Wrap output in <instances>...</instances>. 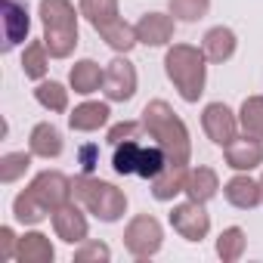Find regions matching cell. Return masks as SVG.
Wrapping results in <instances>:
<instances>
[{
  "instance_id": "obj_1",
  "label": "cell",
  "mask_w": 263,
  "mask_h": 263,
  "mask_svg": "<svg viewBox=\"0 0 263 263\" xmlns=\"http://www.w3.org/2000/svg\"><path fill=\"white\" fill-rule=\"evenodd\" d=\"M143 130L167 152V161H174V164H189V158H192L189 130H186L183 118H180L164 99H152V102L143 108Z\"/></svg>"
},
{
  "instance_id": "obj_2",
  "label": "cell",
  "mask_w": 263,
  "mask_h": 263,
  "mask_svg": "<svg viewBox=\"0 0 263 263\" xmlns=\"http://www.w3.org/2000/svg\"><path fill=\"white\" fill-rule=\"evenodd\" d=\"M204 62H208L204 53L192 44H174L164 56V71L186 102H198V96L204 93V84H208Z\"/></svg>"
},
{
  "instance_id": "obj_3",
  "label": "cell",
  "mask_w": 263,
  "mask_h": 263,
  "mask_svg": "<svg viewBox=\"0 0 263 263\" xmlns=\"http://www.w3.org/2000/svg\"><path fill=\"white\" fill-rule=\"evenodd\" d=\"M44 44L53 59H68L78 47V13L71 0H41Z\"/></svg>"
},
{
  "instance_id": "obj_4",
  "label": "cell",
  "mask_w": 263,
  "mask_h": 263,
  "mask_svg": "<svg viewBox=\"0 0 263 263\" xmlns=\"http://www.w3.org/2000/svg\"><path fill=\"white\" fill-rule=\"evenodd\" d=\"M71 189H74V201H81L102 223H118L124 217V211H127V195L115 183L96 180L93 174L74 177L71 180Z\"/></svg>"
},
{
  "instance_id": "obj_5",
  "label": "cell",
  "mask_w": 263,
  "mask_h": 263,
  "mask_svg": "<svg viewBox=\"0 0 263 263\" xmlns=\"http://www.w3.org/2000/svg\"><path fill=\"white\" fill-rule=\"evenodd\" d=\"M164 245V229L152 214H137L124 229V248L130 251V257L137 260H149L161 251Z\"/></svg>"
},
{
  "instance_id": "obj_6",
  "label": "cell",
  "mask_w": 263,
  "mask_h": 263,
  "mask_svg": "<svg viewBox=\"0 0 263 263\" xmlns=\"http://www.w3.org/2000/svg\"><path fill=\"white\" fill-rule=\"evenodd\" d=\"M31 192H34V198L53 214V211H59L62 204H68L71 198H74V189H71V180L65 177V174H59V171H41L34 180H31V186H28Z\"/></svg>"
},
{
  "instance_id": "obj_7",
  "label": "cell",
  "mask_w": 263,
  "mask_h": 263,
  "mask_svg": "<svg viewBox=\"0 0 263 263\" xmlns=\"http://www.w3.org/2000/svg\"><path fill=\"white\" fill-rule=\"evenodd\" d=\"M102 93L111 99V102H127V99H134L137 93V68L134 62L124 56L111 59L105 65V78H102Z\"/></svg>"
},
{
  "instance_id": "obj_8",
  "label": "cell",
  "mask_w": 263,
  "mask_h": 263,
  "mask_svg": "<svg viewBox=\"0 0 263 263\" xmlns=\"http://www.w3.org/2000/svg\"><path fill=\"white\" fill-rule=\"evenodd\" d=\"M171 226L186 238V241H201V238H208V232H211V217H208V211H204V204H198V201H183V204H174V211H171Z\"/></svg>"
},
{
  "instance_id": "obj_9",
  "label": "cell",
  "mask_w": 263,
  "mask_h": 263,
  "mask_svg": "<svg viewBox=\"0 0 263 263\" xmlns=\"http://www.w3.org/2000/svg\"><path fill=\"white\" fill-rule=\"evenodd\" d=\"M201 127H204V134H208L211 143L229 146V143L235 140V134H238V118L232 115L229 105L211 102V105H204V111H201Z\"/></svg>"
},
{
  "instance_id": "obj_10",
  "label": "cell",
  "mask_w": 263,
  "mask_h": 263,
  "mask_svg": "<svg viewBox=\"0 0 263 263\" xmlns=\"http://www.w3.org/2000/svg\"><path fill=\"white\" fill-rule=\"evenodd\" d=\"M4 25H7V34H4V53L16 50L28 31H31V19H28V4L25 0H4Z\"/></svg>"
},
{
  "instance_id": "obj_11",
  "label": "cell",
  "mask_w": 263,
  "mask_h": 263,
  "mask_svg": "<svg viewBox=\"0 0 263 263\" xmlns=\"http://www.w3.org/2000/svg\"><path fill=\"white\" fill-rule=\"evenodd\" d=\"M53 229H56V235L65 241V245H81V241H87V232H90V226H87V217L81 214V208L78 204H62L59 211H53Z\"/></svg>"
},
{
  "instance_id": "obj_12",
  "label": "cell",
  "mask_w": 263,
  "mask_h": 263,
  "mask_svg": "<svg viewBox=\"0 0 263 263\" xmlns=\"http://www.w3.org/2000/svg\"><path fill=\"white\" fill-rule=\"evenodd\" d=\"M223 155H226V164L232 171H254L263 164V143L254 140V137H235L229 146H223Z\"/></svg>"
},
{
  "instance_id": "obj_13",
  "label": "cell",
  "mask_w": 263,
  "mask_h": 263,
  "mask_svg": "<svg viewBox=\"0 0 263 263\" xmlns=\"http://www.w3.org/2000/svg\"><path fill=\"white\" fill-rule=\"evenodd\" d=\"M137 37H140V44H146V47H164V44H171V37H174V16L146 13V16L137 22Z\"/></svg>"
},
{
  "instance_id": "obj_14",
  "label": "cell",
  "mask_w": 263,
  "mask_h": 263,
  "mask_svg": "<svg viewBox=\"0 0 263 263\" xmlns=\"http://www.w3.org/2000/svg\"><path fill=\"white\" fill-rule=\"evenodd\" d=\"M223 195H226V201H229L232 208H238V211H251V208L263 204L260 183H257V180H251L248 174H238V177H232V180L223 186Z\"/></svg>"
},
{
  "instance_id": "obj_15",
  "label": "cell",
  "mask_w": 263,
  "mask_h": 263,
  "mask_svg": "<svg viewBox=\"0 0 263 263\" xmlns=\"http://www.w3.org/2000/svg\"><path fill=\"white\" fill-rule=\"evenodd\" d=\"M28 149H31V155H37V158H59L62 149H65L62 130H59L56 124H50V121L34 124L31 140H28Z\"/></svg>"
},
{
  "instance_id": "obj_16",
  "label": "cell",
  "mask_w": 263,
  "mask_h": 263,
  "mask_svg": "<svg viewBox=\"0 0 263 263\" xmlns=\"http://www.w3.org/2000/svg\"><path fill=\"white\" fill-rule=\"evenodd\" d=\"M235 47H238L235 31L226 28V25L211 28V31L204 34V41H201V53H204L208 62H229V59L235 56Z\"/></svg>"
},
{
  "instance_id": "obj_17",
  "label": "cell",
  "mask_w": 263,
  "mask_h": 263,
  "mask_svg": "<svg viewBox=\"0 0 263 263\" xmlns=\"http://www.w3.org/2000/svg\"><path fill=\"white\" fill-rule=\"evenodd\" d=\"M186 177H189V167L186 164L167 161V167L152 180V195L158 201H174L180 192H186Z\"/></svg>"
},
{
  "instance_id": "obj_18",
  "label": "cell",
  "mask_w": 263,
  "mask_h": 263,
  "mask_svg": "<svg viewBox=\"0 0 263 263\" xmlns=\"http://www.w3.org/2000/svg\"><path fill=\"white\" fill-rule=\"evenodd\" d=\"M108 102H81L74 105V111L68 115V127L78 134H93V130L108 124Z\"/></svg>"
},
{
  "instance_id": "obj_19",
  "label": "cell",
  "mask_w": 263,
  "mask_h": 263,
  "mask_svg": "<svg viewBox=\"0 0 263 263\" xmlns=\"http://www.w3.org/2000/svg\"><path fill=\"white\" fill-rule=\"evenodd\" d=\"M115 155H111V167L118 177H137L140 174V161H143V149L146 143H140V137H130L118 146H111Z\"/></svg>"
},
{
  "instance_id": "obj_20",
  "label": "cell",
  "mask_w": 263,
  "mask_h": 263,
  "mask_svg": "<svg viewBox=\"0 0 263 263\" xmlns=\"http://www.w3.org/2000/svg\"><path fill=\"white\" fill-rule=\"evenodd\" d=\"M102 78H105V68H99V62H93V59H81V62H74L71 71H68V84H71V90L81 93V96L96 93V90L102 87Z\"/></svg>"
},
{
  "instance_id": "obj_21",
  "label": "cell",
  "mask_w": 263,
  "mask_h": 263,
  "mask_svg": "<svg viewBox=\"0 0 263 263\" xmlns=\"http://www.w3.org/2000/svg\"><path fill=\"white\" fill-rule=\"evenodd\" d=\"M53 257H56V251L44 232H25L19 238V248H16L19 263H53Z\"/></svg>"
},
{
  "instance_id": "obj_22",
  "label": "cell",
  "mask_w": 263,
  "mask_h": 263,
  "mask_svg": "<svg viewBox=\"0 0 263 263\" xmlns=\"http://www.w3.org/2000/svg\"><path fill=\"white\" fill-rule=\"evenodd\" d=\"M217 189H220L217 171H211V167H195V171H189V177H186V195H189L192 201L208 204V201L217 195Z\"/></svg>"
},
{
  "instance_id": "obj_23",
  "label": "cell",
  "mask_w": 263,
  "mask_h": 263,
  "mask_svg": "<svg viewBox=\"0 0 263 263\" xmlns=\"http://www.w3.org/2000/svg\"><path fill=\"white\" fill-rule=\"evenodd\" d=\"M22 71L31 81H44L47 78V71H50V50H47L44 41H31L25 47V53H22Z\"/></svg>"
},
{
  "instance_id": "obj_24",
  "label": "cell",
  "mask_w": 263,
  "mask_h": 263,
  "mask_svg": "<svg viewBox=\"0 0 263 263\" xmlns=\"http://www.w3.org/2000/svg\"><path fill=\"white\" fill-rule=\"evenodd\" d=\"M99 34H102V41H105L111 50H118V53H130V50L140 44V37H137V25H127L124 19H115V22L105 25Z\"/></svg>"
},
{
  "instance_id": "obj_25",
  "label": "cell",
  "mask_w": 263,
  "mask_h": 263,
  "mask_svg": "<svg viewBox=\"0 0 263 263\" xmlns=\"http://www.w3.org/2000/svg\"><path fill=\"white\" fill-rule=\"evenodd\" d=\"M238 127L245 130V137L263 140V96H248L238 108Z\"/></svg>"
},
{
  "instance_id": "obj_26",
  "label": "cell",
  "mask_w": 263,
  "mask_h": 263,
  "mask_svg": "<svg viewBox=\"0 0 263 263\" xmlns=\"http://www.w3.org/2000/svg\"><path fill=\"white\" fill-rule=\"evenodd\" d=\"M81 16L96 31H102L105 25L118 19V0H81Z\"/></svg>"
},
{
  "instance_id": "obj_27",
  "label": "cell",
  "mask_w": 263,
  "mask_h": 263,
  "mask_svg": "<svg viewBox=\"0 0 263 263\" xmlns=\"http://www.w3.org/2000/svg\"><path fill=\"white\" fill-rule=\"evenodd\" d=\"M34 99L47 108V111H68V90L59 81H37L34 87Z\"/></svg>"
},
{
  "instance_id": "obj_28",
  "label": "cell",
  "mask_w": 263,
  "mask_h": 263,
  "mask_svg": "<svg viewBox=\"0 0 263 263\" xmlns=\"http://www.w3.org/2000/svg\"><path fill=\"white\" fill-rule=\"evenodd\" d=\"M13 214H16V220H19V223L34 226V223H41L50 211L34 198V192H31V189H22V192L13 198Z\"/></svg>"
},
{
  "instance_id": "obj_29",
  "label": "cell",
  "mask_w": 263,
  "mask_h": 263,
  "mask_svg": "<svg viewBox=\"0 0 263 263\" xmlns=\"http://www.w3.org/2000/svg\"><path fill=\"white\" fill-rule=\"evenodd\" d=\"M245 245H248L245 229H241V226H229V229H223L220 238H217V257H220L223 263H235V260H241Z\"/></svg>"
},
{
  "instance_id": "obj_30",
  "label": "cell",
  "mask_w": 263,
  "mask_h": 263,
  "mask_svg": "<svg viewBox=\"0 0 263 263\" xmlns=\"http://www.w3.org/2000/svg\"><path fill=\"white\" fill-rule=\"evenodd\" d=\"M31 167V149L28 152H7L4 158H0V183H16L28 174Z\"/></svg>"
},
{
  "instance_id": "obj_31",
  "label": "cell",
  "mask_w": 263,
  "mask_h": 263,
  "mask_svg": "<svg viewBox=\"0 0 263 263\" xmlns=\"http://www.w3.org/2000/svg\"><path fill=\"white\" fill-rule=\"evenodd\" d=\"M171 7V16L180 19V22H198L208 16L211 10V0H167Z\"/></svg>"
},
{
  "instance_id": "obj_32",
  "label": "cell",
  "mask_w": 263,
  "mask_h": 263,
  "mask_svg": "<svg viewBox=\"0 0 263 263\" xmlns=\"http://www.w3.org/2000/svg\"><path fill=\"white\" fill-rule=\"evenodd\" d=\"M111 251L105 241H81V248L74 251V263H108Z\"/></svg>"
},
{
  "instance_id": "obj_33",
  "label": "cell",
  "mask_w": 263,
  "mask_h": 263,
  "mask_svg": "<svg viewBox=\"0 0 263 263\" xmlns=\"http://www.w3.org/2000/svg\"><path fill=\"white\" fill-rule=\"evenodd\" d=\"M140 130H143V121H124V124H115L108 130V146H118L130 137H140Z\"/></svg>"
},
{
  "instance_id": "obj_34",
  "label": "cell",
  "mask_w": 263,
  "mask_h": 263,
  "mask_svg": "<svg viewBox=\"0 0 263 263\" xmlns=\"http://www.w3.org/2000/svg\"><path fill=\"white\" fill-rule=\"evenodd\" d=\"M16 248H19L16 232H13L10 226H4V229H0V257H4V260H13V257H16Z\"/></svg>"
},
{
  "instance_id": "obj_35",
  "label": "cell",
  "mask_w": 263,
  "mask_h": 263,
  "mask_svg": "<svg viewBox=\"0 0 263 263\" xmlns=\"http://www.w3.org/2000/svg\"><path fill=\"white\" fill-rule=\"evenodd\" d=\"M81 158H84V174H93V158H96V146H84L81 149Z\"/></svg>"
},
{
  "instance_id": "obj_36",
  "label": "cell",
  "mask_w": 263,
  "mask_h": 263,
  "mask_svg": "<svg viewBox=\"0 0 263 263\" xmlns=\"http://www.w3.org/2000/svg\"><path fill=\"white\" fill-rule=\"evenodd\" d=\"M260 192H263V177H260Z\"/></svg>"
}]
</instances>
